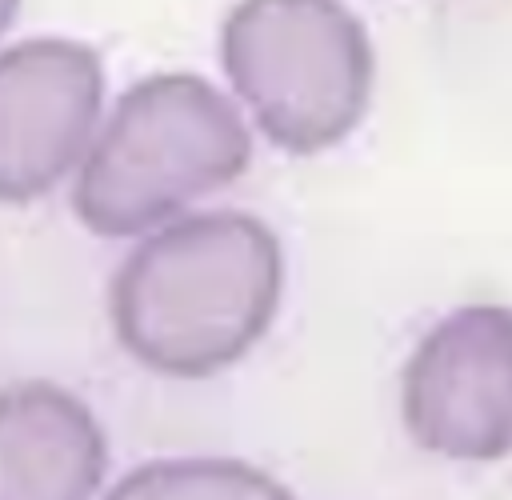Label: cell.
Returning <instances> with one entry per match:
<instances>
[{
  "mask_svg": "<svg viewBox=\"0 0 512 500\" xmlns=\"http://www.w3.org/2000/svg\"><path fill=\"white\" fill-rule=\"evenodd\" d=\"M280 300V236L252 212L212 208L148 232L116 264L108 320L148 372L208 380L268 336Z\"/></svg>",
  "mask_w": 512,
  "mask_h": 500,
  "instance_id": "obj_1",
  "label": "cell"
},
{
  "mask_svg": "<svg viewBox=\"0 0 512 500\" xmlns=\"http://www.w3.org/2000/svg\"><path fill=\"white\" fill-rule=\"evenodd\" d=\"M252 164L240 108L196 72H156L120 92L72 184L76 220L108 240L156 232Z\"/></svg>",
  "mask_w": 512,
  "mask_h": 500,
  "instance_id": "obj_2",
  "label": "cell"
},
{
  "mask_svg": "<svg viewBox=\"0 0 512 500\" xmlns=\"http://www.w3.org/2000/svg\"><path fill=\"white\" fill-rule=\"evenodd\" d=\"M220 68L272 148L320 156L368 116L376 48L344 0H236Z\"/></svg>",
  "mask_w": 512,
  "mask_h": 500,
  "instance_id": "obj_3",
  "label": "cell"
},
{
  "mask_svg": "<svg viewBox=\"0 0 512 500\" xmlns=\"http://www.w3.org/2000/svg\"><path fill=\"white\" fill-rule=\"evenodd\" d=\"M400 420L416 448L492 464L512 456V308L464 304L440 316L400 372Z\"/></svg>",
  "mask_w": 512,
  "mask_h": 500,
  "instance_id": "obj_4",
  "label": "cell"
},
{
  "mask_svg": "<svg viewBox=\"0 0 512 500\" xmlns=\"http://www.w3.org/2000/svg\"><path fill=\"white\" fill-rule=\"evenodd\" d=\"M104 108L100 52L72 36H32L0 52V204L48 196L80 168Z\"/></svg>",
  "mask_w": 512,
  "mask_h": 500,
  "instance_id": "obj_5",
  "label": "cell"
},
{
  "mask_svg": "<svg viewBox=\"0 0 512 500\" xmlns=\"http://www.w3.org/2000/svg\"><path fill=\"white\" fill-rule=\"evenodd\" d=\"M108 436L96 412L52 380L0 388V500H96Z\"/></svg>",
  "mask_w": 512,
  "mask_h": 500,
  "instance_id": "obj_6",
  "label": "cell"
},
{
  "mask_svg": "<svg viewBox=\"0 0 512 500\" xmlns=\"http://www.w3.org/2000/svg\"><path fill=\"white\" fill-rule=\"evenodd\" d=\"M104 500H300L240 456H160L128 468Z\"/></svg>",
  "mask_w": 512,
  "mask_h": 500,
  "instance_id": "obj_7",
  "label": "cell"
},
{
  "mask_svg": "<svg viewBox=\"0 0 512 500\" xmlns=\"http://www.w3.org/2000/svg\"><path fill=\"white\" fill-rule=\"evenodd\" d=\"M16 12H20V0H0V36H4L8 24L16 20Z\"/></svg>",
  "mask_w": 512,
  "mask_h": 500,
  "instance_id": "obj_8",
  "label": "cell"
}]
</instances>
